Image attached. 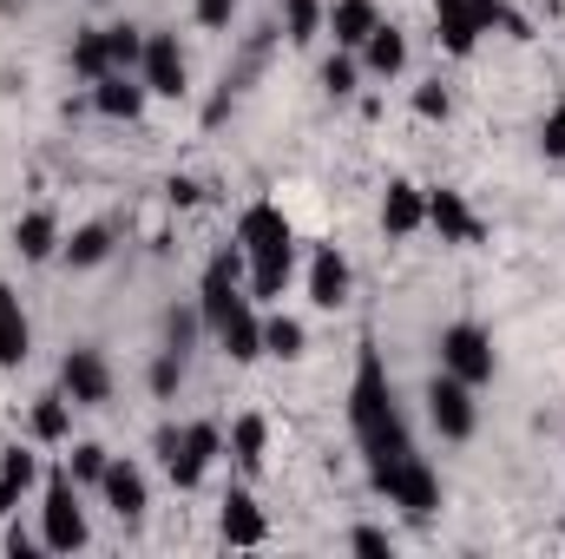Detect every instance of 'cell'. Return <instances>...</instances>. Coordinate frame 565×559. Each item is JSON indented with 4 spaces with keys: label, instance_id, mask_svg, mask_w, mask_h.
Wrapping results in <instances>:
<instances>
[{
    "label": "cell",
    "instance_id": "cell-34",
    "mask_svg": "<svg viewBox=\"0 0 565 559\" xmlns=\"http://www.w3.org/2000/svg\"><path fill=\"white\" fill-rule=\"evenodd\" d=\"M415 113H422V119H447V113H454V99H447L440 80H434V86H415Z\"/></svg>",
    "mask_w": 565,
    "mask_h": 559
},
{
    "label": "cell",
    "instance_id": "cell-29",
    "mask_svg": "<svg viewBox=\"0 0 565 559\" xmlns=\"http://www.w3.org/2000/svg\"><path fill=\"white\" fill-rule=\"evenodd\" d=\"M106 53H113V73H132V66L145 60V27L113 20V27H106Z\"/></svg>",
    "mask_w": 565,
    "mask_h": 559
},
{
    "label": "cell",
    "instance_id": "cell-28",
    "mask_svg": "<svg viewBox=\"0 0 565 559\" xmlns=\"http://www.w3.org/2000/svg\"><path fill=\"white\" fill-rule=\"evenodd\" d=\"M302 349H309V336H302V323H296V316H264V356L296 362Z\"/></svg>",
    "mask_w": 565,
    "mask_h": 559
},
{
    "label": "cell",
    "instance_id": "cell-33",
    "mask_svg": "<svg viewBox=\"0 0 565 559\" xmlns=\"http://www.w3.org/2000/svg\"><path fill=\"white\" fill-rule=\"evenodd\" d=\"M198 329H204V316H198V309H171V316H164V349H178V356H184V349L198 342Z\"/></svg>",
    "mask_w": 565,
    "mask_h": 559
},
{
    "label": "cell",
    "instance_id": "cell-7",
    "mask_svg": "<svg viewBox=\"0 0 565 559\" xmlns=\"http://www.w3.org/2000/svg\"><path fill=\"white\" fill-rule=\"evenodd\" d=\"M427 421L447 434V441H467L473 428H480V409H473V382H460V376H434L427 382Z\"/></svg>",
    "mask_w": 565,
    "mask_h": 559
},
{
    "label": "cell",
    "instance_id": "cell-20",
    "mask_svg": "<svg viewBox=\"0 0 565 559\" xmlns=\"http://www.w3.org/2000/svg\"><path fill=\"white\" fill-rule=\"evenodd\" d=\"M355 53H362V66H369L375 80H395V73L408 66V40H402V27H395V20H382Z\"/></svg>",
    "mask_w": 565,
    "mask_h": 559
},
{
    "label": "cell",
    "instance_id": "cell-19",
    "mask_svg": "<svg viewBox=\"0 0 565 559\" xmlns=\"http://www.w3.org/2000/svg\"><path fill=\"white\" fill-rule=\"evenodd\" d=\"M434 27H440V46L454 60H467L480 46V20H473V0H434Z\"/></svg>",
    "mask_w": 565,
    "mask_h": 559
},
{
    "label": "cell",
    "instance_id": "cell-16",
    "mask_svg": "<svg viewBox=\"0 0 565 559\" xmlns=\"http://www.w3.org/2000/svg\"><path fill=\"white\" fill-rule=\"evenodd\" d=\"M375 27H382V7H375V0H329V27H322V33H335L342 53H355Z\"/></svg>",
    "mask_w": 565,
    "mask_h": 559
},
{
    "label": "cell",
    "instance_id": "cell-12",
    "mask_svg": "<svg viewBox=\"0 0 565 559\" xmlns=\"http://www.w3.org/2000/svg\"><path fill=\"white\" fill-rule=\"evenodd\" d=\"M99 494H106V507L132 527V520H145V507H151V487H145L139 461H106V481H99Z\"/></svg>",
    "mask_w": 565,
    "mask_h": 559
},
{
    "label": "cell",
    "instance_id": "cell-21",
    "mask_svg": "<svg viewBox=\"0 0 565 559\" xmlns=\"http://www.w3.org/2000/svg\"><path fill=\"white\" fill-rule=\"evenodd\" d=\"M60 244H66V238H60V218H53L46 204H40V211H26V218L13 224V251H20L26 264H46Z\"/></svg>",
    "mask_w": 565,
    "mask_h": 559
},
{
    "label": "cell",
    "instance_id": "cell-3",
    "mask_svg": "<svg viewBox=\"0 0 565 559\" xmlns=\"http://www.w3.org/2000/svg\"><path fill=\"white\" fill-rule=\"evenodd\" d=\"M158 454L171 487H198L211 474V461L224 454V428L217 421H191V428H158Z\"/></svg>",
    "mask_w": 565,
    "mask_h": 559
},
{
    "label": "cell",
    "instance_id": "cell-41",
    "mask_svg": "<svg viewBox=\"0 0 565 559\" xmlns=\"http://www.w3.org/2000/svg\"><path fill=\"white\" fill-rule=\"evenodd\" d=\"M559 106H565V99H559Z\"/></svg>",
    "mask_w": 565,
    "mask_h": 559
},
{
    "label": "cell",
    "instance_id": "cell-10",
    "mask_svg": "<svg viewBox=\"0 0 565 559\" xmlns=\"http://www.w3.org/2000/svg\"><path fill=\"white\" fill-rule=\"evenodd\" d=\"M427 224L440 231V244H487V224L473 218V204L454 184H434L427 191Z\"/></svg>",
    "mask_w": 565,
    "mask_h": 559
},
{
    "label": "cell",
    "instance_id": "cell-6",
    "mask_svg": "<svg viewBox=\"0 0 565 559\" xmlns=\"http://www.w3.org/2000/svg\"><path fill=\"white\" fill-rule=\"evenodd\" d=\"M440 369L460 376V382H473V389L493 382V369H500V362H493V336H487L480 323H447V329H440Z\"/></svg>",
    "mask_w": 565,
    "mask_h": 559
},
{
    "label": "cell",
    "instance_id": "cell-18",
    "mask_svg": "<svg viewBox=\"0 0 565 559\" xmlns=\"http://www.w3.org/2000/svg\"><path fill=\"white\" fill-rule=\"evenodd\" d=\"M33 356V323L13 296V283H0V369H20Z\"/></svg>",
    "mask_w": 565,
    "mask_h": 559
},
{
    "label": "cell",
    "instance_id": "cell-9",
    "mask_svg": "<svg viewBox=\"0 0 565 559\" xmlns=\"http://www.w3.org/2000/svg\"><path fill=\"white\" fill-rule=\"evenodd\" d=\"M139 80H145V93H158V99H184V80H191V66H184V46H178V33H145Z\"/></svg>",
    "mask_w": 565,
    "mask_h": 559
},
{
    "label": "cell",
    "instance_id": "cell-39",
    "mask_svg": "<svg viewBox=\"0 0 565 559\" xmlns=\"http://www.w3.org/2000/svg\"><path fill=\"white\" fill-rule=\"evenodd\" d=\"M164 198H171V204H204V184H198V178H171Z\"/></svg>",
    "mask_w": 565,
    "mask_h": 559
},
{
    "label": "cell",
    "instance_id": "cell-5",
    "mask_svg": "<svg viewBox=\"0 0 565 559\" xmlns=\"http://www.w3.org/2000/svg\"><path fill=\"white\" fill-rule=\"evenodd\" d=\"M375 494H388V507H402L408 520H434L440 514V474L427 467V454H408L395 474H382Z\"/></svg>",
    "mask_w": 565,
    "mask_h": 559
},
{
    "label": "cell",
    "instance_id": "cell-37",
    "mask_svg": "<svg viewBox=\"0 0 565 559\" xmlns=\"http://www.w3.org/2000/svg\"><path fill=\"white\" fill-rule=\"evenodd\" d=\"M540 145H546V158H565V106L540 126Z\"/></svg>",
    "mask_w": 565,
    "mask_h": 559
},
{
    "label": "cell",
    "instance_id": "cell-1",
    "mask_svg": "<svg viewBox=\"0 0 565 559\" xmlns=\"http://www.w3.org/2000/svg\"><path fill=\"white\" fill-rule=\"evenodd\" d=\"M349 434L369 461V481L395 474L408 454H415V434H408V415L395 402V382H388V362L375 349V336H362V356H355V382H349Z\"/></svg>",
    "mask_w": 565,
    "mask_h": 559
},
{
    "label": "cell",
    "instance_id": "cell-26",
    "mask_svg": "<svg viewBox=\"0 0 565 559\" xmlns=\"http://www.w3.org/2000/svg\"><path fill=\"white\" fill-rule=\"evenodd\" d=\"M73 73H79L86 86L113 73V53H106V27H79V33H73Z\"/></svg>",
    "mask_w": 565,
    "mask_h": 559
},
{
    "label": "cell",
    "instance_id": "cell-40",
    "mask_svg": "<svg viewBox=\"0 0 565 559\" xmlns=\"http://www.w3.org/2000/svg\"><path fill=\"white\" fill-rule=\"evenodd\" d=\"M559 534H565V514H559Z\"/></svg>",
    "mask_w": 565,
    "mask_h": 559
},
{
    "label": "cell",
    "instance_id": "cell-15",
    "mask_svg": "<svg viewBox=\"0 0 565 559\" xmlns=\"http://www.w3.org/2000/svg\"><path fill=\"white\" fill-rule=\"evenodd\" d=\"M422 224H427V191L408 184V178H395L388 198H382V231H388V238H415Z\"/></svg>",
    "mask_w": 565,
    "mask_h": 559
},
{
    "label": "cell",
    "instance_id": "cell-36",
    "mask_svg": "<svg viewBox=\"0 0 565 559\" xmlns=\"http://www.w3.org/2000/svg\"><path fill=\"white\" fill-rule=\"evenodd\" d=\"M191 13H198V27H231L237 0H191Z\"/></svg>",
    "mask_w": 565,
    "mask_h": 559
},
{
    "label": "cell",
    "instance_id": "cell-31",
    "mask_svg": "<svg viewBox=\"0 0 565 559\" xmlns=\"http://www.w3.org/2000/svg\"><path fill=\"white\" fill-rule=\"evenodd\" d=\"M106 461H113V454H106L99 441H73V454H66V474H73V481H93V487H99V481H106Z\"/></svg>",
    "mask_w": 565,
    "mask_h": 559
},
{
    "label": "cell",
    "instance_id": "cell-38",
    "mask_svg": "<svg viewBox=\"0 0 565 559\" xmlns=\"http://www.w3.org/2000/svg\"><path fill=\"white\" fill-rule=\"evenodd\" d=\"M40 547H46L40 534H26V527H7V553H13V559H33Z\"/></svg>",
    "mask_w": 565,
    "mask_h": 559
},
{
    "label": "cell",
    "instance_id": "cell-25",
    "mask_svg": "<svg viewBox=\"0 0 565 559\" xmlns=\"http://www.w3.org/2000/svg\"><path fill=\"white\" fill-rule=\"evenodd\" d=\"M322 27H329V0H282V40L289 46L322 40Z\"/></svg>",
    "mask_w": 565,
    "mask_h": 559
},
{
    "label": "cell",
    "instance_id": "cell-17",
    "mask_svg": "<svg viewBox=\"0 0 565 559\" xmlns=\"http://www.w3.org/2000/svg\"><path fill=\"white\" fill-rule=\"evenodd\" d=\"M40 487V454L33 447H0V520Z\"/></svg>",
    "mask_w": 565,
    "mask_h": 559
},
{
    "label": "cell",
    "instance_id": "cell-8",
    "mask_svg": "<svg viewBox=\"0 0 565 559\" xmlns=\"http://www.w3.org/2000/svg\"><path fill=\"white\" fill-rule=\"evenodd\" d=\"M60 389L73 395V409H106V402H113V362H106L99 349H66Z\"/></svg>",
    "mask_w": 565,
    "mask_h": 559
},
{
    "label": "cell",
    "instance_id": "cell-24",
    "mask_svg": "<svg viewBox=\"0 0 565 559\" xmlns=\"http://www.w3.org/2000/svg\"><path fill=\"white\" fill-rule=\"evenodd\" d=\"M231 461H237L244 474H264V461H270V421L264 415L231 421Z\"/></svg>",
    "mask_w": 565,
    "mask_h": 559
},
{
    "label": "cell",
    "instance_id": "cell-13",
    "mask_svg": "<svg viewBox=\"0 0 565 559\" xmlns=\"http://www.w3.org/2000/svg\"><path fill=\"white\" fill-rule=\"evenodd\" d=\"M217 534H224V547H264V540H270V520H264V507L237 487V494H224Z\"/></svg>",
    "mask_w": 565,
    "mask_h": 559
},
{
    "label": "cell",
    "instance_id": "cell-30",
    "mask_svg": "<svg viewBox=\"0 0 565 559\" xmlns=\"http://www.w3.org/2000/svg\"><path fill=\"white\" fill-rule=\"evenodd\" d=\"M355 80H362V60L335 46V60L322 66V93H329V99H349V93H355Z\"/></svg>",
    "mask_w": 565,
    "mask_h": 559
},
{
    "label": "cell",
    "instance_id": "cell-32",
    "mask_svg": "<svg viewBox=\"0 0 565 559\" xmlns=\"http://www.w3.org/2000/svg\"><path fill=\"white\" fill-rule=\"evenodd\" d=\"M145 382H151V395H158V402H171V395H178V382H184V356H178V349H164V356L151 362V376H145Z\"/></svg>",
    "mask_w": 565,
    "mask_h": 559
},
{
    "label": "cell",
    "instance_id": "cell-35",
    "mask_svg": "<svg viewBox=\"0 0 565 559\" xmlns=\"http://www.w3.org/2000/svg\"><path fill=\"white\" fill-rule=\"evenodd\" d=\"M349 553H375V559H388V553H395V540H388L382 527H355V534H349Z\"/></svg>",
    "mask_w": 565,
    "mask_h": 559
},
{
    "label": "cell",
    "instance_id": "cell-23",
    "mask_svg": "<svg viewBox=\"0 0 565 559\" xmlns=\"http://www.w3.org/2000/svg\"><path fill=\"white\" fill-rule=\"evenodd\" d=\"M26 434H33V441H46V447L73 441V395H66V389L40 395V402H33V415H26Z\"/></svg>",
    "mask_w": 565,
    "mask_h": 559
},
{
    "label": "cell",
    "instance_id": "cell-22",
    "mask_svg": "<svg viewBox=\"0 0 565 559\" xmlns=\"http://www.w3.org/2000/svg\"><path fill=\"white\" fill-rule=\"evenodd\" d=\"M145 80H126V73H106V80H93V106L106 113V119H139L145 113Z\"/></svg>",
    "mask_w": 565,
    "mask_h": 559
},
{
    "label": "cell",
    "instance_id": "cell-27",
    "mask_svg": "<svg viewBox=\"0 0 565 559\" xmlns=\"http://www.w3.org/2000/svg\"><path fill=\"white\" fill-rule=\"evenodd\" d=\"M60 251H66V264H73V271H93V264H106V257H113V231H106V224H79Z\"/></svg>",
    "mask_w": 565,
    "mask_h": 559
},
{
    "label": "cell",
    "instance_id": "cell-2",
    "mask_svg": "<svg viewBox=\"0 0 565 559\" xmlns=\"http://www.w3.org/2000/svg\"><path fill=\"white\" fill-rule=\"evenodd\" d=\"M237 251L250 264V303H277L289 277H296V231L282 218V204L257 198L244 218H237Z\"/></svg>",
    "mask_w": 565,
    "mask_h": 559
},
{
    "label": "cell",
    "instance_id": "cell-11",
    "mask_svg": "<svg viewBox=\"0 0 565 559\" xmlns=\"http://www.w3.org/2000/svg\"><path fill=\"white\" fill-rule=\"evenodd\" d=\"M211 336H217V349H224L231 362H257V356H264V303H250V296H244V303L211 329Z\"/></svg>",
    "mask_w": 565,
    "mask_h": 559
},
{
    "label": "cell",
    "instance_id": "cell-14",
    "mask_svg": "<svg viewBox=\"0 0 565 559\" xmlns=\"http://www.w3.org/2000/svg\"><path fill=\"white\" fill-rule=\"evenodd\" d=\"M309 303L316 309H342L349 303V257L335 244H316V257H309Z\"/></svg>",
    "mask_w": 565,
    "mask_h": 559
},
{
    "label": "cell",
    "instance_id": "cell-4",
    "mask_svg": "<svg viewBox=\"0 0 565 559\" xmlns=\"http://www.w3.org/2000/svg\"><path fill=\"white\" fill-rule=\"evenodd\" d=\"M40 540L53 553H79L86 547V514H79V481L66 467H53L40 481Z\"/></svg>",
    "mask_w": 565,
    "mask_h": 559
}]
</instances>
